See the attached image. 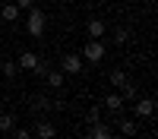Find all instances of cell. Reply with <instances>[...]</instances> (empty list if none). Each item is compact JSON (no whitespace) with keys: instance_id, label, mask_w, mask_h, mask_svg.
<instances>
[{"instance_id":"d6986e66","label":"cell","mask_w":158,"mask_h":139,"mask_svg":"<svg viewBox=\"0 0 158 139\" xmlns=\"http://www.w3.org/2000/svg\"><path fill=\"white\" fill-rule=\"evenodd\" d=\"M98 120H101V108H89L85 111V123L92 126V123H98Z\"/></svg>"},{"instance_id":"30bf717a","label":"cell","mask_w":158,"mask_h":139,"mask_svg":"<svg viewBox=\"0 0 158 139\" xmlns=\"http://www.w3.org/2000/svg\"><path fill=\"white\" fill-rule=\"evenodd\" d=\"M32 111H35V114H44V111H54V101H51L48 95H35V98H32Z\"/></svg>"},{"instance_id":"9a60e30c","label":"cell","mask_w":158,"mask_h":139,"mask_svg":"<svg viewBox=\"0 0 158 139\" xmlns=\"http://www.w3.org/2000/svg\"><path fill=\"white\" fill-rule=\"evenodd\" d=\"M117 130H120L123 136H136V133H139V123H136V120H120V123H117Z\"/></svg>"},{"instance_id":"e0dca14e","label":"cell","mask_w":158,"mask_h":139,"mask_svg":"<svg viewBox=\"0 0 158 139\" xmlns=\"http://www.w3.org/2000/svg\"><path fill=\"white\" fill-rule=\"evenodd\" d=\"M108 79H111V85H114V88H120V85L130 79V76H127L123 70H111V76H108Z\"/></svg>"},{"instance_id":"44dd1931","label":"cell","mask_w":158,"mask_h":139,"mask_svg":"<svg viewBox=\"0 0 158 139\" xmlns=\"http://www.w3.org/2000/svg\"><path fill=\"white\" fill-rule=\"evenodd\" d=\"M16 139H35L32 130H16Z\"/></svg>"},{"instance_id":"ffe728a7","label":"cell","mask_w":158,"mask_h":139,"mask_svg":"<svg viewBox=\"0 0 158 139\" xmlns=\"http://www.w3.org/2000/svg\"><path fill=\"white\" fill-rule=\"evenodd\" d=\"M32 73L38 76V79H44V76H48V63H44V60H38V67H35Z\"/></svg>"},{"instance_id":"2e32d148","label":"cell","mask_w":158,"mask_h":139,"mask_svg":"<svg viewBox=\"0 0 158 139\" xmlns=\"http://www.w3.org/2000/svg\"><path fill=\"white\" fill-rule=\"evenodd\" d=\"M0 70H3V76H6V79H16L19 63H16V60H3V67H0Z\"/></svg>"},{"instance_id":"603a6c76","label":"cell","mask_w":158,"mask_h":139,"mask_svg":"<svg viewBox=\"0 0 158 139\" xmlns=\"http://www.w3.org/2000/svg\"><path fill=\"white\" fill-rule=\"evenodd\" d=\"M79 139H89V133H85V136H79Z\"/></svg>"},{"instance_id":"3957f363","label":"cell","mask_w":158,"mask_h":139,"mask_svg":"<svg viewBox=\"0 0 158 139\" xmlns=\"http://www.w3.org/2000/svg\"><path fill=\"white\" fill-rule=\"evenodd\" d=\"M60 73H67V76L82 73V57H79V54H63L60 57Z\"/></svg>"},{"instance_id":"6da1fadb","label":"cell","mask_w":158,"mask_h":139,"mask_svg":"<svg viewBox=\"0 0 158 139\" xmlns=\"http://www.w3.org/2000/svg\"><path fill=\"white\" fill-rule=\"evenodd\" d=\"M44 25H48L44 13L38 10V6H32V10H29V19H25V32H29L32 38H41V35H44Z\"/></svg>"},{"instance_id":"4fadbf2b","label":"cell","mask_w":158,"mask_h":139,"mask_svg":"<svg viewBox=\"0 0 158 139\" xmlns=\"http://www.w3.org/2000/svg\"><path fill=\"white\" fill-rule=\"evenodd\" d=\"M104 108H108V111L114 114V117H117V114H120V111H123V98H120V95H117V92H111L108 98H104Z\"/></svg>"},{"instance_id":"9c48e42d","label":"cell","mask_w":158,"mask_h":139,"mask_svg":"<svg viewBox=\"0 0 158 139\" xmlns=\"http://www.w3.org/2000/svg\"><path fill=\"white\" fill-rule=\"evenodd\" d=\"M44 82H48L51 88H63V85H67V73H60V70H48Z\"/></svg>"},{"instance_id":"5bb4252c","label":"cell","mask_w":158,"mask_h":139,"mask_svg":"<svg viewBox=\"0 0 158 139\" xmlns=\"http://www.w3.org/2000/svg\"><path fill=\"white\" fill-rule=\"evenodd\" d=\"M13 126H16V114H10V111H3V114H0V133H10Z\"/></svg>"},{"instance_id":"7c38bea8","label":"cell","mask_w":158,"mask_h":139,"mask_svg":"<svg viewBox=\"0 0 158 139\" xmlns=\"http://www.w3.org/2000/svg\"><path fill=\"white\" fill-rule=\"evenodd\" d=\"M19 13H22V10H19L16 3H3V6H0V19H3V22H16Z\"/></svg>"},{"instance_id":"8fae6325","label":"cell","mask_w":158,"mask_h":139,"mask_svg":"<svg viewBox=\"0 0 158 139\" xmlns=\"http://www.w3.org/2000/svg\"><path fill=\"white\" fill-rule=\"evenodd\" d=\"M85 32H89V38H104L108 25H104L101 19H89V22H85Z\"/></svg>"},{"instance_id":"ba28073f","label":"cell","mask_w":158,"mask_h":139,"mask_svg":"<svg viewBox=\"0 0 158 139\" xmlns=\"http://www.w3.org/2000/svg\"><path fill=\"white\" fill-rule=\"evenodd\" d=\"M117 95L123 98V104H127V101H130V104H133V101L139 98V88H136V82H130V79H127V82L120 85V92H117Z\"/></svg>"},{"instance_id":"52a82bcc","label":"cell","mask_w":158,"mask_h":139,"mask_svg":"<svg viewBox=\"0 0 158 139\" xmlns=\"http://www.w3.org/2000/svg\"><path fill=\"white\" fill-rule=\"evenodd\" d=\"M38 60H41V57H38L35 51H22V54H19V60H16V63H19V70H29V73H32V70L38 67Z\"/></svg>"},{"instance_id":"5b68a950","label":"cell","mask_w":158,"mask_h":139,"mask_svg":"<svg viewBox=\"0 0 158 139\" xmlns=\"http://www.w3.org/2000/svg\"><path fill=\"white\" fill-rule=\"evenodd\" d=\"M32 136H38V139H54V136H57V126L48 123V120H38L35 130H32Z\"/></svg>"},{"instance_id":"8992f818","label":"cell","mask_w":158,"mask_h":139,"mask_svg":"<svg viewBox=\"0 0 158 139\" xmlns=\"http://www.w3.org/2000/svg\"><path fill=\"white\" fill-rule=\"evenodd\" d=\"M89 139H114V130H111L108 123H101V120H98V123H92V126H89Z\"/></svg>"},{"instance_id":"7a4b0ae2","label":"cell","mask_w":158,"mask_h":139,"mask_svg":"<svg viewBox=\"0 0 158 139\" xmlns=\"http://www.w3.org/2000/svg\"><path fill=\"white\" fill-rule=\"evenodd\" d=\"M104 54H108V47H104L98 38H89L79 57H82V60H89V63H101V60H104Z\"/></svg>"},{"instance_id":"7402d4cb","label":"cell","mask_w":158,"mask_h":139,"mask_svg":"<svg viewBox=\"0 0 158 139\" xmlns=\"http://www.w3.org/2000/svg\"><path fill=\"white\" fill-rule=\"evenodd\" d=\"M32 3H35V0H16V6H19V10H32Z\"/></svg>"},{"instance_id":"277c9868","label":"cell","mask_w":158,"mask_h":139,"mask_svg":"<svg viewBox=\"0 0 158 139\" xmlns=\"http://www.w3.org/2000/svg\"><path fill=\"white\" fill-rule=\"evenodd\" d=\"M133 114H136V120H139V117H146V120L155 117V101H152V98H136V101H133Z\"/></svg>"},{"instance_id":"cb8c5ba5","label":"cell","mask_w":158,"mask_h":139,"mask_svg":"<svg viewBox=\"0 0 158 139\" xmlns=\"http://www.w3.org/2000/svg\"><path fill=\"white\" fill-rule=\"evenodd\" d=\"M0 139H3V136H0Z\"/></svg>"},{"instance_id":"ac0fdd59","label":"cell","mask_w":158,"mask_h":139,"mask_svg":"<svg viewBox=\"0 0 158 139\" xmlns=\"http://www.w3.org/2000/svg\"><path fill=\"white\" fill-rule=\"evenodd\" d=\"M130 41V29H114V44H127Z\"/></svg>"}]
</instances>
